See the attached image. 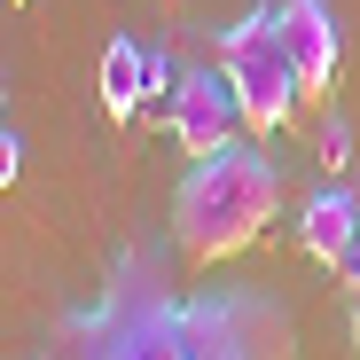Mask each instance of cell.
<instances>
[{"label": "cell", "instance_id": "cell-9", "mask_svg": "<svg viewBox=\"0 0 360 360\" xmlns=\"http://www.w3.org/2000/svg\"><path fill=\"white\" fill-rule=\"evenodd\" d=\"M16 172H24V149H16L8 126H0V188H16Z\"/></svg>", "mask_w": 360, "mask_h": 360}, {"label": "cell", "instance_id": "cell-4", "mask_svg": "<svg viewBox=\"0 0 360 360\" xmlns=\"http://www.w3.org/2000/svg\"><path fill=\"white\" fill-rule=\"evenodd\" d=\"M165 126H172V141L188 149V157L227 149L235 126H243V102H235L227 71H188V79H180V94L165 102Z\"/></svg>", "mask_w": 360, "mask_h": 360}, {"label": "cell", "instance_id": "cell-11", "mask_svg": "<svg viewBox=\"0 0 360 360\" xmlns=\"http://www.w3.org/2000/svg\"><path fill=\"white\" fill-rule=\"evenodd\" d=\"M0 102H8V94H0Z\"/></svg>", "mask_w": 360, "mask_h": 360}, {"label": "cell", "instance_id": "cell-6", "mask_svg": "<svg viewBox=\"0 0 360 360\" xmlns=\"http://www.w3.org/2000/svg\"><path fill=\"white\" fill-rule=\"evenodd\" d=\"M297 251L329 274H352L360 266V204L345 188H314L297 204Z\"/></svg>", "mask_w": 360, "mask_h": 360}, {"label": "cell", "instance_id": "cell-1", "mask_svg": "<svg viewBox=\"0 0 360 360\" xmlns=\"http://www.w3.org/2000/svg\"><path fill=\"white\" fill-rule=\"evenodd\" d=\"M196 266L126 243L55 321V360H297L290 306L259 282H188Z\"/></svg>", "mask_w": 360, "mask_h": 360}, {"label": "cell", "instance_id": "cell-8", "mask_svg": "<svg viewBox=\"0 0 360 360\" xmlns=\"http://www.w3.org/2000/svg\"><path fill=\"white\" fill-rule=\"evenodd\" d=\"M321 165H329V172L352 165V126H345V117H329V126H321Z\"/></svg>", "mask_w": 360, "mask_h": 360}, {"label": "cell", "instance_id": "cell-5", "mask_svg": "<svg viewBox=\"0 0 360 360\" xmlns=\"http://www.w3.org/2000/svg\"><path fill=\"white\" fill-rule=\"evenodd\" d=\"M274 32H282L290 63H297V86L329 94L337 86V63H345V39H337L329 0H274Z\"/></svg>", "mask_w": 360, "mask_h": 360}, {"label": "cell", "instance_id": "cell-2", "mask_svg": "<svg viewBox=\"0 0 360 360\" xmlns=\"http://www.w3.org/2000/svg\"><path fill=\"white\" fill-rule=\"evenodd\" d=\"M274 212H282L274 157L251 149V141H227V149L188 165V180L172 188V219L165 227H172V251L204 274V266H227L235 251H251Z\"/></svg>", "mask_w": 360, "mask_h": 360}, {"label": "cell", "instance_id": "cell-10", "mask_svg": "<svg viewBox=\"0 0 360 360\" xmlns=\"http://www.w3.org/2000/svg\"><path fill=\"white\" fill-rule=\"evenodd\" d=\"M345 282H352V360H360V266H352Z\"/></svg>", "mask_w": 360, "mask_h": 360}, {"label": "cell", "instance_id": "cell-3", "mask_svg": "<svg viewBox=\"0 0 360 360\" xmlns=\"http://www.w3.org/2000/svg\"><path fill=\"white\" fill-rule=\"evenodd\" d=\"M219 71H227L235 102H243V126H251V134H282L290 110L306 102L297 63H290V47H282V32H274V8H251L235 32H219Z\"/></svg>", "mask_w": 360, "mask_h": 360}, {"label": "cell", "instance_id": "cell-7", "mask_svg": "<svg viewBox=\"0 0 360 360\" xmlns=\"http://www.w3.org/2000/svg\"><path fill=\"white\" fill-rule=\"evenodd\" d=\"M149 102V47L141 39H110L102 47V110L126 126V117H141Z\"/></svg>", "mask_w": 360, "mask_h": 360}]
</instances>
